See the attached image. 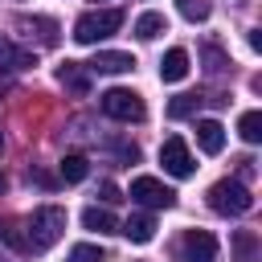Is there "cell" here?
<instances>
[{
    "label": "cell",
    "mask_w": 262,
    "mask_h": 262,
    "mask_svg": "<svg viewBox=\"0 0 262 262\" xmlns=\"http://www.w3.org/2000/svg\"><path fill=\"white\" fill-rule=\"evenodd\" d=\"M119 229L127 233V242H135V246H147V242L156 237V217H151V213H135V217H127Z\"/></svg>",
    "instance_id": "8fae6325"
},
{
    "label": "cell",
    "mask_w": 262,
    "mask_h": 262,
    "mask_svg": "<svg viewBox=\"0 0 262 262\" xmlns=\"http://www.w3.org/2000/svg\"><path fill=\"white\" fill-rule=\"evenodd\" d=\"M233 262H258L262 246H258V233L254 229H233Z\"/></svg>",
    "instance_id": "7c38bea8"
},
{
    "label": "cell",
    "mask_w": 262,
    "mask_h": 262,
    "mask_svg": "<svg viewBox=\"0 0 262 262\" xmlns=\"http://www.w3.org/2000/svg\"><path fill=\"white\" fill-rule=\"evenodd\" d=\"M82 225H86V229H94V233H115V229H119L115 213H111V209H98V205L82 209Z\"/></svg>",
    "instance_id": "9a60e30c"
},
{
    "label": "cell",
    "mask_w": 262,
    "mask_h": 262,
    "mask_svg": "<svg viewBox=\"0 0 262 262\" xmlns=\"http://www.w3.org/2000/svg\"><path fill=\"white\" fill-rule=\"evenodd\" d=\"M98 106H102V115H111V119H119V123H139L147 111H143V98L135 94V90H127V86H111V90H102L98 94Z\"/></svg>",
    "instance_id": "277c9868"
},
{
    "label": "cell",
    "mask_w": 262,
    "mask_h": 262,
    "mask_svg": "<svg viewBox=\"0 0 262 262\" xmlns=\"http://www.w3.org/2000/svg\"><path fill=\"white\" fill-rule=\"evenodd\" d=\"M0 151H4V135H0Z\"/></svg>",
    "instance_id": "cb8c5ba5"
},
{
    "label": "cell",
    "mask_w": 262,
    "mask_h": 262,
    "mask_svg": "<svg viewBox=\"0 0 262 262\" xmlns=\"http://www.w3.org/2000/svg\"><path fill=\"white\" fill-rule=\"evenodd\" d=\"M127 196L139 201V205H147V209H172V205H176V192H172L164 180H156V176H135Z\"/></svg>",
    "instance_id": "5b68a950"
},
{
    "label": "cell",
    "mask_w": 262,
    "mask_h": 262,
    "mask_svg": "<svg viewBox=\"0 0 262 262\" xmlns=\"http://www.w3.org/2000/svg\"><path fill=\"white\" fill-rule=\"evenodd\" d=\"M0 66H4V70H29V66H37V57H33L29 49L12 45L8 37H0Z\"/></svg>",
    "instance_id": "4fadbf2b"
},
{
    "label": "cell",
    "mask_w": 262,
    "mask_h": 262,
    "mask_svg": "<svg viewBox=\"0 0 262 262\" xmlns=\"http://www.w3.org/2000/svg\"><path fill=\"white\" fill-rule=\"evenodd\" d=\"M196 94H176L172 102H168V119H188V115H196Z\"/></svg>",
    "instance_id": "ffe728a7"
},
{
    "label": "cell",
    "mask_w": 262,
    "mask_h": 262,
    "mask_svg": "<svg viewBox=\"0 0 262 262\" xmlns=\"http://www.w3.org/2000/svg\"><path fill=\"white\" fill-rule=\"evenodd\" d=\"M237 135H242L246 143H258V139H262V115H258V111H246V115L237 119Z\"/></svg>",
    "instance_id": "d6986e66"
},
{
    "label": "cell",
    "mask_w": 262,
    "mask_h": 262,
    "mask_svg": "<svg viewBox=\"0 0 262 262\" xmlns=\"http://www.w3.org/2000/svg\"><path fill=\"white\" fill-rule=\"evenodd\" d=\"M196 147H201L205 156H217V151L225 147V127H221L217 119H201V123H196Z\"/></svg>",
    "instance_id": "30bf717a"
},
{
    "label": "cell",
    "mask_w": 262,
    "mask_h": 262,
    "mask_svg": "<svg viewBox=\"0 0 262 262\" xmlns=\"http://www.w3.org/2000/svg\"><path fill=\"white\" fill-rule=\"evenodd\" d=\"M180 254L184 262H217V237L209 229H188L180 242Z\"/></svg>",
    "instance_id": "52a82bcc"
},
{
    "label": "cell",
    "mask_w": 262,
    "mask_h": 262,
    "mask_svg": "<svg viewBox=\"0 0 262 262\" xmlns=\"http://www.w3.org/2000/svg\"><path fill=\"white\" fill-rule=\"evenodd\" d=\"M160 164H164V172H172V176H192V151H188V143L180 139V135H168L164 139V147H160Z\"/></svg>",
    "instance_id": "8992f818"
},
{
    "label": "cell",
    "mask_w": 262,
    "mask_h": 262,
    "mask_svg": "<svg viewBox=\"0 0 262 262\" xmlns=\"http://www.w3.org/2000/svg\"><path fill=\"white\" fill-rule=\"evenodd\" d=\"M16 29L20 33H37V41L49 49V45H57V20H49V16H16Z\"/></svg>",
    "instance_id": "9c48e42d"
},
{
    "label": "cell",
    "mask_w": 262,
    "mask_h": 262,
    "mask_svg": "<svg viewBox=\"0 0 262 262\" xmlns=\"http://www.w3.org/2000/svg\"><path fill=\"white\" fill-rule=\"evenodd\" d=\"M98 192H102V201H106V205H115V201H119V188H115L111 180H102V184H98Z\"/></svg>",
    "instance_id": "603a6c76"
},
{
    "label": "cell",
    "mask_w": 262,
    "mask_h": 262,
    "mask_svg": "<svg viewBox=\"0 0 262 262\" xmlns=\"http://www.w3.org/2000/svg\"><path fill=\"white\" fill-rule=\"evenodd\" d=\"M176 8H180L184 20H205L209 16V0H176Z\"/></svg>",
    "instance_id": "44dd1931"
},
{
    "label": "cell",
    "mask_w": 262,
    "mask_h": 262,
    "mask_svg": "<svg viewBox=\"0 0 262 262\" xmlns=\"http://www.w3.org/2000/svg\"><path fill=\"white\" fill-rule=\"evenodd\" d=\"M86 172H90V160H86V156L70 151V156L61 160V180H66V184H78V180H86Z\"/></svg>",
    "instance_id": "ac0fdd59"
},
{
    "label": "cell",
    "mask_w": 262,
    "mask_h": 262,
    "mask_svg": "<svg viewBox=\"0 0 262 262\" xmlns=\"http://www.w3.org/2000/svg\"><path fill=\"white\" fill-rule=\"evenodd\" d=\"M160 78H164V82H180V78H188V53H184V49H168L164 61H160Z\"/></svg>",
    "instance_id": "5bb4252c"
},
{
    "label": "cell",
    "mask_w": 262,
    "mask_h": 262,
    "mask_svg": "<svg viewBox=\"0 0 262 262\" xmlns=\"http://www.w3.org/2000/svg\"><path fill=\"white\" fill-rule=\"evenodd\" d=\"M66 262H102V250L98 246H90V242H82V246H74L70 250V258Z\"/></svg>",
    "instance_id": "7402d4cb"
},
{
    "label": "cell",
    "mask_w": 262,
    "mask_h": 262,
    "mask_svg": "<svg viewBox=\"0 0 262 262\" xmlns=\"http://www.w3.org/2000/svg\"><path fill=\"white\" fill-rule=\"evenodd\" d=\"M0 188H4V184H0Z\"/></svg>",
    "instance_id": "d4e9b609"
},
{
    "label": "cell",
    "mask_w": 262,
    "mask_h": 262,
    "mask_svg": "<svg viewBox=\"0 0 262 262\" xmlns=\"http://www.w3.org/2000/svg\"><path fill=\"white\" fill-rule=\"evenodd\" d=\"M160 33H168V20H164L160 12H143V16L135 20V37H139V41H151V37H160Z\"/></svg>",
    "instance_id": "e0dca14e"
},
{
    "label": "cell",
    "mask_w": 262,
    "mask_h": 262,
    "mask_svg": "<svg viewBox=\"0 0 262 262\" xmlns=\"http://www.w3.org/2000/svg\"><path fill=\"white\" fill-rule=\"evenodd\" d=\"M57 82H61V86H70L74 94H86V90H90V78H86V70H82L78 61H66V66L57 70Z\"/></svg>",
    "instance_id": "2e32d148"
},
{
    "label": "cell",
    "mask_w": 262,
    "mask_h": 262,
    "mask_svg": "<svg viewBox=\"0 0 262 262\" xmlns=\"http://www.w3.org/2000/svg\"><path fill=\"white\" fill-rule=\"evenodd\" d=\"M86 70H94V74H127V70H135V57L119 53V49H98Z\"/></svg>",
    "instance_id": "ba28073f"
},
{
    "label": "cell",
    "mask_w": 262,
    "mask_h": 262,
    "mask_svg": "<svg viewBox=\"0 0 262 262\" xmlns=\"http://www.w3.org/2000/svg\"><path fill=\"white\" fill-rule=\"evenodd\" d=\"M61 233H66V209H61V205H41V209H33V217H29V229H25V250L45 254V250H49Z\"/></svg>",
    "instance_id": "6da1fadb"
},
{
    "label": "cell",
    "mask_w": 262,
    "mask_h": 262,
    "mask_svg": "<svg viewBox=\"0 0 262 262\" xmlns=\"http://www.w3.org/2000/svg\"><path fill=\"white\" fill-rule=\"evenodd\" d=\"M123 29V8H94V12H82L78 25H74V41L78 45H94V41H106L111 33Z\"/></svg>",
    "instance_id": "7a4b0ae2"
},
{
    "label": "cell",
    "mask_w": 262,
    "mask_h": 262,
    "mask_svg": "<svg viewBox=\"0 0 262 262\" xmlns=\"http://www.w3.org/2000/svg\"><path fill=\"white\" fill-rule=\"evenodd\" d=\"M209 209L213 213H221V217H242V213H250L254 209V196H250V188L242 184V180H217L213 188H209Z\"/></svg>",
    "instance_id": "3957f363"
}]
</instances>
